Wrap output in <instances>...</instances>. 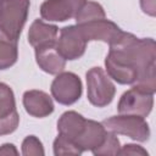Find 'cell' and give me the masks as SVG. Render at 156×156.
<instances>
[{
	"mask_svg": "<svg viewBox=\"0 0 156 156\" xmlns=\"http://www.w3.org/2000/svg\"><path fill=\"white\" fill-rule=\"evenodd\" d=\"M156 46L152 38H136L132 33L123 32L121 38L110 45L105 58L107 76L119 84L155 94Z\"/></svg>",
	"mask_w": 156,
	"mask_h": 156,
	"instance_id": "6da1fadb",
	"label": "cell"
},
{
	"mask_svg": "<svg viewBox=\"0 0 156 156\" xmlns=\"http://www.w3.org/2000/svg\"><path fill=\"white\" fill-rule=\"evenodd\" d=\"M29 0H2L0 5V29L18 41L29 12Z\"/></svg>",
	"mask_w": 156,
	"mask_h": 156,
	"instance_id": "7a4b0ae2",
	"label": "cell"
},
{
	"mask_svg": "<svg viewBox=\"0 0 156 156\" xmlns=\"http://www.w3.org/2000/svg\"><path fill=\"white\" fill-rule=\"evenodd\" d=\"M106 130L126 135L135 141L144 143L150 138V128L144 117L134 115L111 116L101 122Z\"/></svg>",
	"mask_w": 156,
	"mask_h": 156,
	"instance_id": "3957f363",
	"label": "cell"
},
{
	"mask_svg": "<svg viewBox=\"0 0 156 156\" xmlns=\"http://www.w3.org/2000/svg\"><path fill=\"white\" fill-rule=\"evenodd\" d=\"M115 94V84L102 68L93 67L87 72V96L91 105L105 107L112 102Z\"/></svg>",
	"mask_w": 156,
	"mask_h": 156,
	"instance_id": "277c9868",
	"label": "cell"
},
{
	"mask_svg": "<svg viewBox=\"0 0 156 156\" xmlns=\"http://www.w3.org/2000/svg\"><path fill=\"white\" fill-rule=\"evenodd\" d=\"M52 98L61 105H72L77 102L83 91L80 78L72 72H61L54 78L51 87Z\"/></svg>",
	"mask_w": 156,
	"mask_h": 156,
	"instance_id": "5b68a950",
	"label": "cell"
},
{
	"mask_svg": "<svg viewBox=\"0 0 156 156\" xmlns=\"http://www.w3.org/2000/svg\"><path fill=\"white\" fill-rule=\"evenodd\" d=\"M154 106V94L141 91L134 87L124 91L119 98L117 110L121 115L147 117Z\"/></svg>",
	"mask_w": 156,
	"mask_h": 156,
	"instance_id": "8992f818",
	"label": "cell"
},
{
	"mask_svg": "<svg viewBox=\"0 0 156 156\" xmlns=\"http://www.w3.org/2000/svg\"><path fill=\"white\" fill-rule=\"evenodd\" d=\"M87 43L88 41L77 26H67L60 30V37L56 40V49L66 61H73L84 55Z\"/></svg>",
	"mask_w": 156,
	"mask_h": 156,
	"instance_id": "52a82bcc",
	"label": "cell"
},
{
	"mask_svg": "<svg viewBox=\"0 0 156 156\" xmlns=\"http://www.w3.org/2000/svg\"><path fill=\"white\" fill-rule=\"evenodd\" d=\"M76 26L79 28L80 33L83 34L87 41L101 40L111 45L115 41H117L123 34V30L115 22L107 20L106 17L89 21L82 24H76Z\"/></svg>",
	"mask_w": 156,
	"mask_h": 156,
	"instance_id": "ba28073f",
	"label": "cell"
},
{
	"mask_svg": "<svg viewBox=\"0 0 156 156\" xmlns=\"http://www.w3.org/2000/svg\"><path fill=\"white\" fill-rule=\"evenodd\" d=\"M20 123L12 89L0 82V135L13 133Z\"/></svg>",
	"mask_w": 156,
	"mask_h": 156,
	"instance_id": "9c48e42d",
	"label": "cell"
},
{
	"mask_svg": "<svg viewBox=\"0 0 156 156\" xmlns=\"http://www.w3.org/2000/svg\"><path fill=\"white\" fill-rule=\"evenodd\" d=\"M87 0H45L40 5V16L46 21L63 22L76 17Z\"/></svg>",
	"mask_w": 156,
	"mask_h": 156,
	"instance_id": "30bf717a",
	"label": "cell"
},
{
	"mask_svg": "<svg viewBox=\"0 0 156 156\" xmlns=\"http://www.w3.org/2000/svg\"><path fill=\"white\" fill-rule=\"evenodd\" d=\"M35 49V61L44 72L49 74H58L66 67V60L60 55L55 44L41 45Z\"/></svg>",
	"mask_w": 156,
	"mask_h": 156,
	"instance_id": "8fae6325",
	"label": "cell"
},
{
	"mask_svg": "<svg viewBox=\"0 0 156 156\" xmlns=\"http://www.w3.org/2000/svg\"><path fill=\"white\" fill-rule=\"evenodd\" d=\"M23 106L27 113L37 118L46 117L54 112L52 99L41 90H27L23 94Z\"/></svg>",
	"mask_w": 156,
	"mask_h": 156,
	"instance_id": "7c38bea8",
	"label": "cell"
},
{
	"mask_svg": "<svg viewBox=\"0 0 156 156\" xmlns=\"http://www.w3.org/2000/svg\"><path fill=\"white\" fill-rule=\"evenodd\" d=\"M107 130L104 127L102 123L93 121V119H87L85 121V127L82 132V134L76 139L77 146L83 151H93L98 146L101 145V143L105 139Z\"/></svg>",
	"mask_w": 156,
	"mask_h": 156,
	"instance_id": "4fadbf2b",
	"label": "cell"
},
{
	"mask_svg": "<svg viewBox=\"0 0 156 156\" xmlns=\"http://www.w3.org/2000/svg\"><path fill=\"white\" fill-rule=\"evenodd\" d=\"M58 28L55 24L45 23L41 20H35L28 30V43L33 48H38L41 45L55 44L57 40Z\"/></svg>",
	"mask_w": 156,
	"mask_h": 156,
	"instance_id": "5bb4252c",
	"label": "cell"
},
{
	"mask_svg": "<svg viewBox=\"0 0 156 156\" xmlns=\"http://www.w3.org/2000/svg\"><path fill=\"white\" fill-rule=\"evenodd\" d=\"M85 118L76 111H66L57 121V132L73 141L82 134L85 127Z\"/></svg>",
	"mask_w": 156,
	"mask_h": 156,
	"instance_id": "9a60e30c",
	"label": "cell"
},
{
	"mask_svg": "<svg viewBox=\"0 0 156 156\" xmlns=\"http://www.w3.org/2000/svg\"><path fill=\"white\" fill-rule=\"evenodd\" d=\"M18 58L17 40L11 39L0 29V69H7Z\"/></svg>",
	"mask_w": 156,
	"mask_h": 156,
	"instance_id": "2e32d148",
	"label": "cell"
},
{
	"mask_svg": "<svg viewBox=\"0 0 156 156\" xmlns=\"http://www.w3.org/2000/svg\"><path fill=\"white\" fill-rule=\"evenodd\" d=\"M106 17L104 7L95 1H85V4L80 7L78 13L76 15V22L77 24H82L89 21H94L98 18H104Z\"/></svg>",
	"mask_w": 156,
	"mask_h": 156,
	"instance_id": "e0dca14e",
	"label": "cell"
},
{
	"mask_svg": "<svg viewBox=\"0 0 156 156\" xmlns=\"http://www.w3.org/2000/svg\"><path fill=\"white\" fill-rule=\"evenodd\" d=\"M52 147H54V155H56V156H60V155H80L82 154V150L77 146V144L72 139H69V138H67L60 133L56 136V139L54 140Z\"/></svg>",
	"mask_w": 156,
	"mask_h": 156,
	"instance_id": "ac0fdd59",
	"label": "cell"
},
{
	"mask_svg": "<svg viewBox=\"0 0 156 156\" xmlns=\"http://www.w3.org/2000/svg\"><path fill=\"white\" fill-rule=\"evenodd\" d=\"M119 140L116 136L115 133L107 130L104 141L101 143L100 146H98L96 149H94L91 152L95 156H105V155H118L119 151Z\"/></svg>",
	"mask_w": 156,
	"mask_h": 156,
	"instance_id": "d6986e66",
	"label": "cell"
},
{
	"mask_svg": "<svg viewBox=\"0 0 156 156\" xmlns=\"http://www.w3.org/2000/svg\"><path fill=\"white\" fill-rule=\"evenodd\" d=\"M22 154L24 156H41L45 152L41 141L35 135H28L22 141Z\"/></svg>",
	"mask_w": 156,
	"mask_h": 156,
	"instance_id": "ffe728a7",
	"label": "cell"
},
{
	"mask_svg": "<svg viewBox=\"0 0 156 156\" xmlns=\"http://www.w3.org/2000/svg\"><path fill=\"white\" fill-rule=\"evenodd\" d=\"M118 155H141V156H147V151L136 144H126L124 146L119 147Z\"/></svg>",
	"mask_w": 156,
	"mask_h": 156,
	"instance_id": "44dd1931",
	"label": "cell"
},
{
	"mask_svg": "<svg viewBox=\"0 0 156 156\" xmlns=\"http://www.w3.org/2000/svg\"><path fill=\"white\" fill-rule=\"evenodd\" d=\"M140 7L143 12L149 16L156 15V1L155 0H140Z\"/></svg>",
	"mask_w": 156,
	"mask_h": 156,
	"instance_id": "7402d4cb",
	"label": "cell"
},
{
	"mask_svg": "<svg viewBox=\"0 0 156 156\" xmlns=\"http://www.w3.org/2000/svg\"><path fill=\"white\" fill-rule=\"evenodd\" d=\"M0 155H18V151L13 144L6 143L0 146Z\"/></svg>",
	"mask_w": 156,
	"mask_h": 156,
	"instance_id": "603a6c76",
	"label": "cell"
},
{
	"mask_svg": "<svg viewBox=\"0 0 156 156\" xmlns=\"http://www.w3.org/2000/svg\"><path fill=\"white\" fill-rule=\"evenodd\" d=\"M1 1H2V0H0V5H1Z\"/></svg>",
	"mask_w": 156,
	"mask_h": 156,
	"instance_id": "cb8c5ba5",
	"label": "cell"
}]
</instances>
